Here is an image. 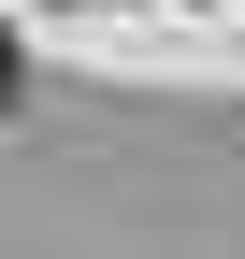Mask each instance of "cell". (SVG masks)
I'll list each match as a JSON object with an SVG mask.
<instances>
[{"instance_id":"6da1fadb","label":"cell","mask_w":245,"mask_h":259,"mask_svg":"<svg viewBox=\"0 0 245 259\" xmlns=\"http://www.w3.org/2000/svg\"><path fill=\"white\" fill-rule=\"evenodd\" d=\"M0 115H15V29H0Z\"/></svg>"}]
</instances>
